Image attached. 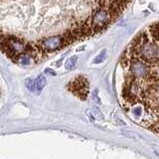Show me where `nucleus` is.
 <instances>
[{
  "label": "nucleus",
  "mask_w": 159,
  "mask_h": 159,
  "mask_svg": "<svg viewBox=\"0 0 159 159\" xmlns=\"http://www.w3.org/2000/svg\"><path fill=\"white\" fill-rule=\"evenodd\" d=\"M125 53L150 65H159V44L149 35L147 30L136 35Z\"/></svg>",
  "instance_id": "obj_1"
},
{
  "label": "nucleus",
  "mask_w": 159,
  "mask_h": 159,
  "mask_svg": "<svg viewBox=\"0 0 159 159\" xmlns=\"http://www.w3.org/2000/svg\"><path fill=\"white\" fill-rule=\"evenodd\" d=\"M121 13L122 12L119 10L108 5L97 7L89 18V22L93 34L96 35L106 30Z\"/></svg>",
  "instance_id": "obj_2"
},
{
  "label": "nucleus",
  "mask_w": 159,
  "mask_h": 159,
  "mask_svg": "<svg viewBox=\"0 0 159 159\" xmlns=\"http://www.w3.org/2000/svg\"><path fill=\"white\" fill-rule=\"evenodd\" d=\"M68 89L79 98L86 99L89 94V82L86 78L79 77L69 84Z\"/></svg>",
  "instance_id": "obj_3"
},
{
  "label": "nucleus",
  "mask_w": 159,
  "mask_h": 159,
  "mask_svg": "<svg viewBox=\"0 0 159 159\" xmlns=\"http://www.w3.org/2000/svg\"><path fill=\"white\" fill-rule=\"evenodd\" d=\"M147 31H148L149 35H150V36L159 44V21L150 25L149 28L147 29Z\"/></svg>",
  "instance_id": "obj_4"
},
{
  "label": "nucleus",
  "mask_w": 159,
  "mask_h": 159,
  "mask_svg": "<svg viewBox=\"0 0 159 159\" xmlns=\"http://www.w3.org/2000/svg\"><path fill=\"white\" fill-rule=\"evenodd\" d=\"M111 3V5L114 7L118 9L119 11H123L124 9L127 7V5L130 2V0H109Z\"/></svg>",
  "instance_id": "obj_5"
},
{
  "label": "nucleus",
  "mask_w": 159,
  "mask_h": 159,
  "mask_svg": "<svg viewBox=\"0 0 159 159\" xmlns=\"http://www.w3.org/2000/svg\"><path fill=\"white\" fill-rule=\"evenodd\" d=\"M46 78H45L44 75H40V76L35 80V84H36V91L40 93L44 89V87L46 86Z\"/></svg>",
  "instance_id": "obj_6"
},
{
  "label": "nucleus",
  "mask_w": 159,
  "mask_h": 159,
  "mask_svg": "<svg viewBox=\"0 0 159 159\" xmlns=\"http://www.w3.org/2000/svg\"><path fill=\"white\" fill-rule=\"evenodd\" d=\"M77 61H78V57L77 56H73L71 58H69L66 63H65V68L69 71H71V70H74L75 67H76L77 65Z\"/></svg>",
  "instance_id": "obj_7"
},
{
  "label": "nucleus",
  "mask_w": 159,
  "mask_h": 159,
  "mask_svg": "<svg viewBox=\"0 0 159 159\" xmlns=\"http://www.w3.org/2000/svg\"><path fill=\"white\" fill-rule=\"evenodd\" d=\"M25 84H26L27 89H28L31 93H34L35 91H36V84H35V81H33V80L28 79V80H26V82H25Z\"/></svg>",
  "instance_id": "obj_8"
},
{
  "label": "nucleus",
  "mask_w": 159,
  "mask_h": 159,
  "mask_svg": "<svg viewBox=\"0 0 159 159\" xmlns=\"http://www.w3.org/2000/svg\"><path fill=\"white\" fill-rule=\"evenodd\" d=\"M106 55H107V51L106 50H102V51L99 53V55L98 56L94 59V63H101V62H102L104 59H106Z\"/></svg>",
  "instance_id": "obj_9"
},
{
  "label": "nucleus",
  "mask_w": 159,
  "mask_h": 159,
  "mask_svg": "<svg viewBox=\"0 0 159 159\" xmlns=\"http://www.w3.org/2000/svg\"><path fill=\"white\" fill-rule=\"evenodd\" d=\"M45 73H47V74L52 75V76H55V75H56V73H55L52 69H46V70H45Z\"/></svg>",
  "instance_id": "obj_10"
}]
</instances>
